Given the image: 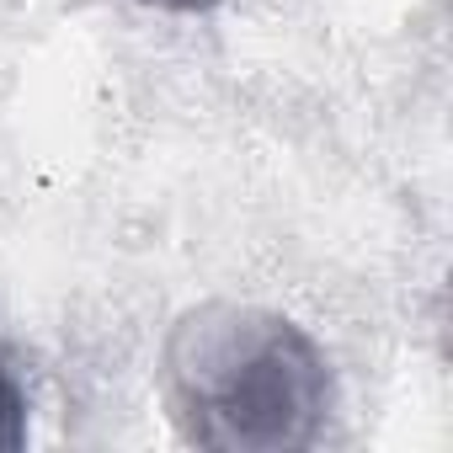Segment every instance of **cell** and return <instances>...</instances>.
Masks as SVG:
<instances>
[{"label":"cell","instance_id":"6da1fadb","mask_svg":"<svg viewBox=\"0 0 453 453\" xmlns=\"http://www.w3.org/2000/svg\"><path fill=\"white\" fill-rule=\"evenodd\" d=\"M160 384L181 442L213 453L310 448L336 405L320 342L262 304H197L160 352Z\"/></svg>","mask_w":453,"mask_h":453},{"label":"cell","instance_id":"7a4b0ae2","mask_svg":"<svg viewBox=\"0 0 453 453\" xmlns=\"http://www.w3.org/2000/svg\"><path fill=\"white\" fill-rule=\"evenodd\" d=\"M27 442V389L17 368L0 357V453H17Z\"/></svg>","mask_w":453,"mask_h":453},{"label":"cell","instance_id":"3957f363","mask_svg":"<svg viewBox=\"0 0 453 453\" xmlns=\"http://www.w3.org/2000/svg\"><path fill=\"white\" fill-rule=\"evenodd\" d=\"M144 6H155V12H171V17H208L219 0H144Z\"/></svg>","mask_w":453,"mask_h":453}]
</instances>
